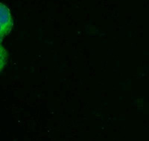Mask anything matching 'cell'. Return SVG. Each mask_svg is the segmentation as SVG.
Listing matches in <instances>:
<instances>
[{
  "label": "cell",
  "instance_id": "6da1fadb",
  "mask_svg": "<svg viewBox=\"0 0 149 141\" xmlns=\"http://www.w3.org/2000/svg\"><path fill=\"white\" fill-rule=\"evenodd\" d=\"M2 31L3 34L4 30H10V28L13 25L11 16L8 8L5 7L3 4H2Z\"/></svg>",
  "mask_w": 149,
  "mask_h": 141
}]
</instances>
